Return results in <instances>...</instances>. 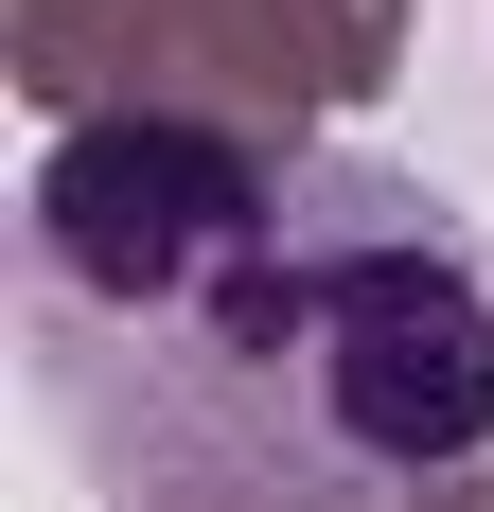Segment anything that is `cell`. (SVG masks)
<instances>
[{
    "mask_svg": "<svg viewBox=\"0 0 494 512\" xmlns=\"http://www.w3.org/2000/svg\"><path fill=\"white\" fill-rule=\"evenodd\" d=\"M424 512H494V477H442V495H424Z\"/></svg>",
    "mask_w": 494,
    "mask_h": 512,
    "instance_id": "3957f363",
    "label": "cell"
},
{
    "mask_svg": "<svg viewBox=\"0 0 494 512\" xmlns=\"http://www.w3.org/2000/svg\"><path fill=\"white\" fill-rule=\"evenodd\" d=\"M406 0H18V89L53 124H230L318 142L389 89Z\"/></svg>",
    "mask_w": 494,
    "mask_h": 512,
    "instance_id": "7a4b0ae2",
    "label": "cell"
},
{
    "mask_svg": "<svg viewBox=\"0 0 494 512\" xmlns=\"http://www.w3.org/2000/svg\"><path fill=\"white\" fill-rule=\"evenodd\" d=\"M18 354L106 512H424L494 442V283L424 177L336 142L53 124Z\"/></svg>",
    "mask_w": 494,
    "mask_h": 512,
    "instance_id": "6da1fadb",
    "label": "cell"
}]
</instances>
